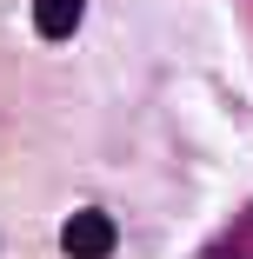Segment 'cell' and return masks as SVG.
<instances>
[{
  "label": "cell",
  "mask_w": 253,
  "mask_h": 259,
  "mask_svg": "<svg viewBox=\"0 0 253 259\" xmlns=\"http://www.w3.org/2000/svg\"><path fill=\"white\" fill-rule=\"evenodd\" d=\"M120 246V226L100 213V206H87V213H74L67 226H60V252L67 259H107Z\"/></svg>",
  "instance_id": "6da1fadb"
},
{
  "label": "cell",
  "mask_w": 253,
  "mask_h": 259,
  "mask_svg": "<svg viewBox=\"0 0 253 259\" xmlns=\"http://www.w3.org/2000/svg\"><path fill=\"white\" fill-rule=\"evenodd\" d=\"M33 27H40L47 40H67V33L80 27V0H33Z\"/></svg>",
  "instance_id": "7a4b0ae2"
}]
</instances>
